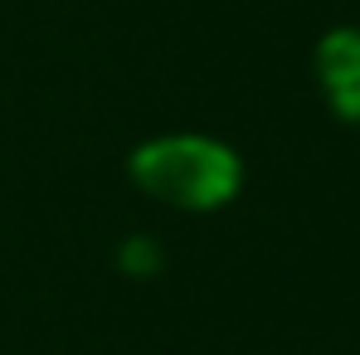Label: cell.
<instances>
[{"mask_svg":"<svg viewBox=\"0 0 360 355\" xmlns=\"http://www.w3.org/2000/svg\"><path fill=\"white\" fill-rule=\"evenodd\" d=\"M117 263L127 268V273L146 278V273H156V268H161V253H156L146 238H127V243H122V253H117Z\"/></svg>","mask_w":360,"mask_h":355,"instance_id":"3","label":"cell"},{"mask_svg":"<svg viewBox=\"0 0 360 355\" xmlns=\"http://www.w3.org/2000/svg\"><path fill=\"white\" fill-rule=\"evenodd\" d=\"M316 78L331 103V112L346 122H360V34L356 30H331L316 44Z\"/></svg>","mask_w":360,"mask_h":355,"instance_id":"2","label":"cell"},{"mask_svg":"<svg viewBox=\"0 0 360 355\" xmlns=\"http://www.w3.org/2000/svg\"><path fill=\"white\" fill-rule=\"evenodd\" d=\"M127 171L146 195H156L176 209H219L234 200L243 180L229 146H219L210 136H190V131L156 136V141L136 146Z\"/></svg>","mask_w":360,"mask_h":355,"instance_id":"1","label":"cell"}]
</instances>
